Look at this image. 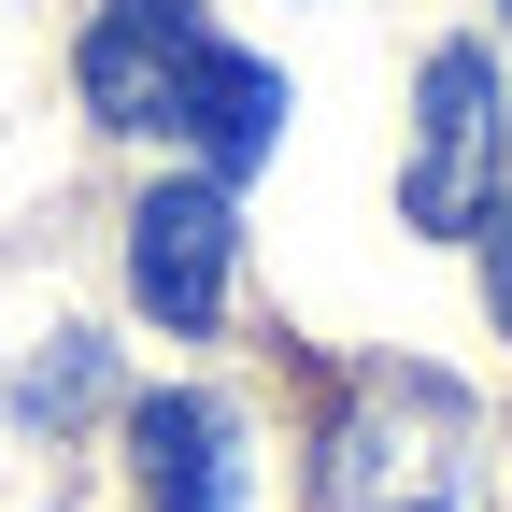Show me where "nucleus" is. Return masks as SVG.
Returning <instances> with one entry per match:
<instances>
[{"mask_svg": "<svg viewBox=\"0 0 512 512\" xmlns=\"http://www.w3.org/2000/svg\"><path fill=\"white\" fill-rule=\"evenodd\" d=\"M328 512H470V413L441 384H384L328 441Z\"/></svg>", "mask_w": 512, "mask_h": 512, "instance_id": "nucleus-1", "label": "nucleus"}, {"mask_svg": "<svg viewBox=\"0 0 512 512\" xmlns=\"http://www.w3.org/2000/svg\"><path fill=\"white\" fill-rule=\"evenodd\" d=\"M413 100H427V143L399 171V214L413 228H470L498 200V43H441Z\"/></svg>", "mask_w": 512, "mask_h": 512, "instance_id": "nucleus-2", "label": "nucleus"}, {"mask_svg": "<svg viewBox=\"0 0 512 512\" xmlns=\"http://www.w3.org/2000/svg\"><path fill=\"white\" fill-rule=\"evenodd\" d=\"M228 256H242L228 185H157V200L128 214V285H143L157 328H214L228 313Z\"/></svg>", "mask_w": 512, "mask_h": 512, "instance_id": "nucleus-3", "label": "nucleus"}, {"mask_svg": "<svg viewBox=\"0 0 512 512\" xmlns=\"http://www.w3.org/2000/svg\"><path fill=\"white\" fill-rule=\"evenodd\" d=\"M157 128H185L214 171H256V157L285 143V72L242 57V43H214V29H185V43H171V114H157Z\"/></svg>", "mask_w": 512, "mask_h": 512, "instance_id": "nucleus-4", "label": "nucleus"}, {"mask_svg": "<svg viewBox=\"0 0 512 512\" xmlns=\"http://www.w3.org/2000/svg\"><path fill=\"white\" fill-rule=\"evenodd\" d=\"M128 484L157 512H242V427L228 399H128Z\"/></svg>", "mask_w": 512, "mask_h": 512, "instance_id": "nucleus-5", "label": "nucleus"}, {"mask_svg": "<svg viewBox=\"0 0 512 512\" xmlns=\"http://www.w3.org/2000/svg\"><path fill=\"white\" fill-rule=\"evenodd\" d=\"M100 399V342H57V356H29V413H86Z\"/></svg>", "mask_w": 512, "mask_h": 512, "instance_id": "nucleus-6", "label": "nucleus"}, {"mask_svg": "<svg viewBox=\"0 0 512 512\" xmlns=\"http://www.w3.org/2000/svg\"><path fill=\"white\" fill-rule=\"evenodd\" d=\"M470 228H484V313H498V342H512V200H484Z\"/></svg>", "mask_w": 512, "mask_h": 512, "instance_id": "nucleus-7", "label": "nucleus"}, {"mask_svg": "<svg viewBox=\"0 0 512 512\" xmlns=\"http://www.w3.org/2000/svg\"><path fill=\"white\" fill-rule=\"evenodd\" d=\"M114 15H143V29H200V0H114Z\"/></svg>", "mask_w": 512, "mask_h": 512, "instance_id": "nucleus-8", "label": "nucleus"}]
</instances>
